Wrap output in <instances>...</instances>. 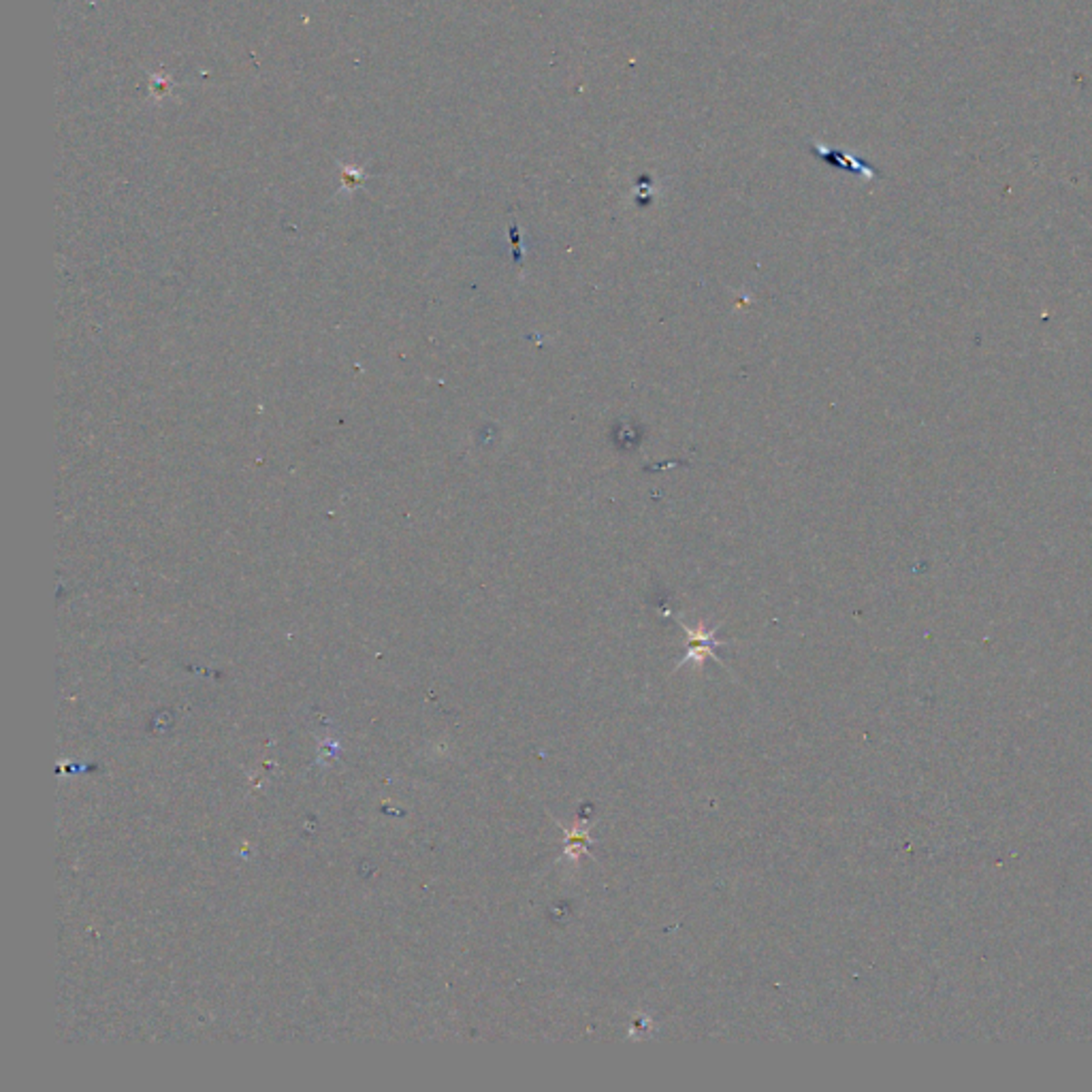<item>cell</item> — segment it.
I'll list each match as a JSON object with an SVG mask.
<instances>
[{
  "instance_id": "3957f363",
  "label": "cell",
  "mask_w": 1092,
  "mask_h": 1092,
  "mask_svg": "<svg viewBox=\"0 0 1092 1092\" xmlns=\"http://www.w3.org/2000/svg\"><path fill=\"white\" fill-rule=\"evenodd\" d=\"M512 243H514V263L523 261V254L519 253V226L512 224Z\"/></svg>"
},
{
  "instance_id": "7a4b0ae2",
  "label": "cell",
  "mask_w": 1092,
  "mask_h": 1092,
  "mask_svg": "<svg viewBox=\"0 0 1092 1092\" xmlns=\"http://www.w3.org/2000/svg\"><path fill=\"white\" fill-rule=\"evenodd\" d=\"M811 152H813L815 156L819 158V161H824L826 164H830V167H834V169L851 171V174H858V175L867 177V180H875V177H877V171L873 167H869L867 163L858 161L856 156L849 154V152L832 150V147H826V145H819V144H813L811 145Z\"/></svg>"
},
{
  "instance_id": "6da1fadb",
  "label": "cell",
  "mask_w": 1092,
  "mask_h": 1092,
  "mask_svg": "<svg viewBox=\"0 0 1092 1092\" xmlns=\"http://www.w3.org/2000/svg\"><path fill=\"white\" fill-rule=\"evenodd\" d=\"M680 625H683V630L687 631V638H690V640H687V655L683 658V661H680V666L687 664V661H696V664H704V660L715 658V653H713L715 647H720V644H721L715 638L717 628L707 630V628H704V625H698V628H690V625H687L685 621H680Z\"/></svg>"
}]
</instances>
